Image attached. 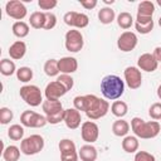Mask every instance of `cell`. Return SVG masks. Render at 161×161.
I'll use <instances>...</instances> for the list:
<instances>
[{
    "mask_svg": "<svg viewBox=\"0 0 161 161\" xmlns=\"http://www.w3.org/2000/svg\"><path fill=\"white\" fill-rule=\"evenodd\" d=\"M45 13V24H44V29L45 30H50L57 25V16L55 14L50 13V11H44Z\"/></svg>",
    "mask_w": 161,
    "mask_h": 161,
    "instance_id": "cell-36",
    "label": "cell"
},
{
    "mask_svg": "<svg viewBox=\"0 0 161 161\" xmlns=\"http://www.w3.org/2000/svg\"><path fill=\"white\" fill-rule=\"evenodd\" d=\"M78 156L82 161H96L98 157V152H97V148L92 143H87L79 148Z\"/></svg>",
    "mask_w": 161,
    "mask_h": 161,
    "instance_id": "cell-20",
    "label": "cell"
},
{
    "mask_svg": "<svg viewBox=\"0 0 161 161\" xmlns=\"http://www.w3.org/2000/svg\"><path fill=\"white\" fill-rule=\"evenodd\" d=\"M57 80L59 83H62L65 87L67 91H70L73 88V86H74V79L70 77V74H60V75H58Z\"/></svg>",
    "mask_w": 161,
    "mask_h": 161,
    "instance_id": "cell-35",
    "label": "cell"
},
{
    "mask_svg": "<svg viewBox=\"0 0 161 161\" xmlns=\"http://www.w3.org/2000/svg\"><path fill=\"white\" fill-rule=\"evenodd\" d=\"M64 23L70 26V28H77V29H83L89 24V18L83 14V13H77V11H68L63 16Z\"/></svg>",
    "mask_w": 161,
    "mask_h": 161,
    "instance_id": "cell-9",
    "label": "cell"
},
{
    "mask_svg": "<svg viewBox=\"0 0 161 161\" xmlns=\"http://www.w3.org/2000/svg\"><path fill=\"white\" fill-rule=\"evenodd\" d=\"M80 136L83 138V141H86L87 143H93L98 140L99 136V128L98 125L93 121H86L82 123L80 126Z\"/></svg>",
    "mask_w": 161,
    "mask_h": 161,
    "instance_id": "cell-12",
    "label": "cell"
},
{
    "mask_svg": "<svg viewBox=\"0 0 161 161\" xmlns=\"http://www.w3.org/2000/svg\"><path fill=\"white\" fill-rule=\"evenodd\" d=\"M65 49L70 53H78L82 50L84 45L83 35L77 29H70L65 33V42H64Z\"/></svg>",
    "mask_w": 161,
    "mask_h": 161,
    "instance_id": "cell-7",
    "label": "cell"
},
{
    "mask_svg": "<svg viewBox=\"0 0 161 161\" xmlns=\"http://www.w3.org/2000/svg\"><path fill=\"white\" fill-rule=\"evenodd\" d=\"M58 68L62 74H72L78 69V62L74 57H63L58 60Z\"/></svg>",
    "mask_w": 161,
    "mask_h": 161,
    "instance_id": "cell-19",
    "label": "cell"
},
{
    "mask_svg": "<svg viewBox=\"0 0 161 161\" xmlns=\"http://www.w3.org/2000/svg\"><path fill=\"white\" fill-rule=\"evenodd\" d=\"M19 94L21 97V99L29 104L30 107H38L40 103H43V96L40 92V88L38 86L34 84H26L23 86L19 91Z\"/></svg>",
    "mask_w": 161,
    "mask_h": 161,
    "instance_id": "cell-4",
    "label": "cell"
},
{
    "mask_svg": "<svg viewBox=\"0 0 161 161\" xmlns=\"http://www.w3.org/2000/svg\"><path fill=\"white\" fill-rule=\"evenodd\" d=\"M20 123L24 127H30V128H42L44 127L48 121L45 116H42L40 113H36L34 111H24L20 116Z\"/></svg>",
    "mask_w": 161,
    "mask_h": 161,
    "instance_id": "cell-6",
    "label": "cell"
},
{
    "mask_svg": "<svg viewBox=\"0 0 161 161\" xmlns=\"http://www.w3.org/2000/svg\"><path fill=\"white\" fill-rule=\"evenodd\" d=\"M111 112H112L113 116H116L118 118H122V117H125L127 114L128 106L123 101H114L112 103V106H111Z\"/></svg>",
    "mask_w": 161,
    "mask_h": 161,
    "instance_id": "cell-27",
    "label": "cell"
},
{
    "mask_svg": "<svg viewBox=\"0 0 161 161\" xmlns=\"http://www.w3.org/2000/svg\"><path fill=\"white\" fill-rule=\"evenodd\" d=\"M80 121H82V116L80 112L78 109L73 108H67L64 112V123L69 130H75L80 126Z\"/></svg>",
    "mask_w": 161,
    "mask_h": 161,
    "instance_id": "cell-17",
    "label": "cell"
},
{
    "mask_svg": "<svg viewBox=\"0 0 161 161\" xmlns=\"http://www.w3.org/2000/svg\"><path fill=\"white\" fill-rule=\"evenodd\" d=\"M155 13V5L152 1L145 0L141 1L137 6V16H136V23L140 24H146L152 21V15Z\"/></svg>",
    "mask_w": 161,
    "mask_h": 161,
    "instance_id": "cell-10",
    "label": "cell"
},
{
    "mask_svg": "<svg viewBox=\"0 0 161 161\" xmlns=\"http://www.w3.org/2000/svg\"><path fill=\"white\" fill-rule=\"evenodd\" d=\"M117 24L119 28L122 29H130L133 24V19H132V15L127 11H122L117 15Z\"/></svg>",
    "mask_w": 161,
    "mask_h": 161,
    "instance_id": "cell-30",
    "label": "cell"
},
{
    "mask_svg": "<svg viewBox=\"0 0 161 161\" xmlns=\"http://www.w3.org/2000/svg\"><path fill=\"white\" fill-rule=\"evenodd\" d=\"M20 152L21 150L18 146L10 145L3 150V158L4 161H18L20 157Z\"/></svg>",
    "mask_w": 161,
    "mask_h": 161,
    "instance_id": "cell-25",
    "label": "cell"
},
{
    "mask_svg": "<svg viewBox=\"0 0 161 161\" xmlns=\"http://www.w3.org/2000/svg\"><path fill=\"white\" fill-rule=\"evenodd\" d=\"M38 5L42 10H52L58 5L57 0H39Z\"/></svg>",
    "mask_w": 161,
    "mask_h": 161,
    "instance_id": "cell-40",
    "label": "cell"
},
{
    "mask_svg": "<svg viewBox=\"0 0 161 161\" xmlns=\"http://www.w3.org/2000/svg\"><path fill=\"white\" fill-rule=\"evenodd\" d=\"M26 53V44L23 40H16L14 42L10 48H9V55L11 59L14 60H19L21 59Z\"/></svg>",
    "mask_w": 161,
    "mask_h": 161,
    "instance_id": "cell-21",
    "label": "cell"
},
{
    "mask_svg": "<svg viewBox=\"0 0 161 161\" xmlns=\"http://www.w3.org/2000/svg\"><path fill=\"white\" fill-rule=\"evenodd\" d=\"M5 11L10 18H13V19H15L18 21H21L26 16V13H28L25 5L19 0L8 1L6 5H5Z\"/></svg>",
    "mask_w": 161,
    "mask_h": 161,
    "instance_id": "cell-11",
    "label": "cell"
},
{
    "mask_svg": "<svg viewBox=\"0 0 161 161\" xmlns=\"http://www.w3.org/2000/svg\"><path fill=\"white\" fill-rule=\"evenodd\" d=\"M16 67H15V63L8 58H4L1 59L0 62V73L5 77H9V75H13L14 73H16Z\"/></svg>",
    "mask_w": 161,
    "mask_h": 161,
    "instance_id": "cell-29",
    "label": "cell"
},
{
    "mask_svg": "<svg viewBox=\"0 0 161 161\" xmlns=\"http://www.w3.org/2000/svg\"><path fill=\"white\" fill-rule=\"evenodd\" d=\"M16 78L23 83H28L33 79V69L29 67H20L16 70Z\"/></svg>",
    "mask_w": 161,
    "mask_h": 161,
    "instance_id": "cell-33",
    "label": "cell"
},
{
    "mask_svg": "<svg viewBox=\"0 0 161 161\" xmlns=\"http://www.w3.org/2000/svg\"><path fill=\"white\" fill-rule=\"evenodd\" d=\"M135 28L140 34H148L151 33V30L153 29V20L146 24H140V23H135Z\"/></svg>",
    "mask_w": 161,
    "mask_h": 161,
    "instance_id": "cell-39",
    "label": "cell"
},
{
    "mask_svg": "<svg viewBox=\"0 0 161 161\" xmlns=\"http://www.w3.org/2000/svg\"><path fill=\"white\" fill-rule=\"evenodd\" d=\"M158 25H160V26H161V16H160V18H158Z\"/></svg>",
    "mask_w": 161,
    "mask_h": 161,
    "instance_id": "cell-46",
    "label": "cell"
},
{
    "mask_svg": "<svg viewBox=\"0 0 161 161\" xmlns=\"http://www.w3.org/2000/svg\"><path fill=\"white\" fill-rule=\"evenodd\" d=\"M29 24L34 29H44L45 13L44 11H34L29 18Z\"/></svg>",
    "mask_w": 161,
    "mask_h": 161,
    "instance_id": "cell-24",
    "label": "cell"
},
{
    "mask_svg": "<svg viewBox=\"0 0 161 161\" xmlns=\"http://www.w3.org/2000/svg\"><path fill=\"white\" fill-rule=\"evenodd\" d=\"M137 67L138 69L145 72H155L158 67V62L155 59V57L151 53H143L138 57Z\"/></svg>",
    "mask_w": 161,
    "mask_h": 161,
    "instance_id": "cell-16",
    "label": "cell"
},
{
    "mask_svg": "<svg viewBox=\"0 0 161 161\" xmlns=\"http://www.w3.org/2000/svg\"><path fill=\"white\" fill-rule=\"evenodd\" d=\"M152 55L155 57V59H156L158 63H161V47H156V48L153 49Z\"/></svg>",
    "mask_w": 161,
    "mask_h": 161,
    "instance_id": "cell-43",
    "label": "cell"
},
{
    "mask_svg": "<svg viewBox=\"0 0 161 161\" xmlns=\"http://www.w3.org/2000/svg\"><path fill=\"white\" fill-rule=\"evenodd\" d=\"M126 84L131 89H137L142 84V74L137 67H127L123 72Z\"/></svg>",
    "mask_w": 161,
    "mask_h": 161,
    "instance_id": "cell-14",
    "label": "cell"
},
{
    "mask_svg": "<svg viewBox=\"0 0 161 161\" xmlns=\"http://www.w3.org/2000/svg\"><path fill=\"white\" fill-rule=\"evenodd\" d=\"M68 91L65 89V87L59 83L58 80H53L49 82L44 89V96L47 99H59L60 97H63Z\"/></svg>",
    "mask_w": 161,
    "mask_h": 161,
    "instance_id": "cell-15",
    "label": "cell"
},
{
    "mask_svg": "<svg viewBox=\"0 0 161 161\" xmlns=\"http://www.w3.org/2000/svg\"><path fill=\"white\" fill-rule=\"evenodd\" d=\"M104 3H106V4H113L114 0H104Z\"/></svg>",
    "mask_w": 161,
    "mask_h": 161,
    "instance_id": "cell-45",
    "label": "cell"
},
{
    "mask_svg": "<svg viewBox=\"0 0 161 161\" xmlns=\"http://www.w3.org/2000/svg\"><path fill=\"white\" fill-rule=\"evenodd\" d=\"M44 148V138L40 135H30L20 142V150L24 155L31 156L39 153Z\"/></svg>",
    "mask_w": 161,
    "mask_h": 161,
    "instance_id": "cell-5",
    "label": "cell"
},
{
    "mask_svg": "<svg viewBox=\"0 0 161 161\" xmlns=\"http://www.w3.org/2000/svg\"><path fill=\"white\" fill-rule=\"evenodd\" d=\"M157 4H158V5L161 6V0H157Z\"/></svg>",
    "mask_w": 161,
    "mask_h": 161,
    "instance_id": "cell-47",
    "label": "cell"
},
{
    "mask_svg": "<svg viewBox=\"0 0 161 161\" xmlns=\"http://www.w3.org/2000/svg\"><path fill=\"white\" fill-rule=\"evenodd\" d=\"M131 128H132L133 133L136 135V137H140L143 140H150V138H155L160 133L161 126L157 121L145 122L140 117H133L131 119Z\"/></svg>",
    "mask_w": 161,
    "mask_h": 161,
    "instance_id": "cell-3",
    "label": "cell"
},
{
    "mask_svg": "<svg viewBox=\"0 0 161 161\" xmlns=\"http://www.w3.org/2000/svg\"><path fill=\"white\" fill-rule=\"evenodd\" d=\"M148 114L152 119H161V102L152 103L148 108Z\"/></svg>",
    "mask_w": 161,
    "mask_h": 161,
    "instance_id": "cell-37",
    "label": "cell"
},
{
    "mask_svg": "<svg viewBox=\"0 0 161 161\" xmlns=\"http://www.w3.org/2000/svg\"><path fill=\"white\" fill-rule=\"evenodd\" d=\"M79 3H80V5H82L84 9H87V10L94 9V8L97 6V4H98L97 0H79Z\"/></svg>",
    "mask_w": 161,
    "mask_h": 161,
    "instance_id": "cell-42",
    "label": "cell"
},
{
    "mask_svg": "<svg viewBox=\"0 0 161 161\" xmlns=\"http://www.w3.org/2000/svg\"><path fill=\"white\" fill-rule=\"evenodd\" d=\"M11 30H13V34L16 36V38H25L30 29H29V25L25 23V21H15L11 26Z\"/></svg>",
    "mask_w": 161,
    "mask_h": 161,
    "instance_id": "cell-28",
    "label": "cell"
},
{
    "mask_svg": "<svg viewBox=\"0 0 161 161\" xmlns=\"http://www.w3.org/2000/svg\"><path fill=\"white\" fill-rule=\"evenodd\" d=\"M73 104H74V108L78 109L79 112L83 111L84 112V107H86V99H84V96H77L74 97L73 99Z\"/></svg>",
    "mask_w": 161,
    "mask_h": 161,
    "instance_id": "cell-41",
    "label": "cell"
},
{
    "mask_svg": "<svg viewBox=\"0 0 161 161\" xmlns=\"http://www.w3.org/2000/svg\"><path fill=\"white\" fill-rule=\"evenodd\" d=\"M59 151H60V161H78V152L75 148V143L69 140L64 138L59 142Z\"/></svg>",
    "mask_w": 161,
    "mask_h": 161,
    "instance_id": "cell-8",
    "label": "cell"
},
{
    "mask_svg": "<svg viewBox=\"0 0 161 161\" xmlns=\"http://www.w3.org/2000/svg\"><path fill=\"white\" fill-rule=\"evenodd\" d=\"M86 107L84 112L89 119H99L107 114L109 111V103L103 99L97 97L96 94H86Z\"/></svg>",
    "mask_w": 161,
    "mask_h": 161,
    "instance_id": "cell-2",
    "label": "cell"
},
{
    "mask_svg": "<svg viewBox=\"0 0 161 161\" xmlns=\"http://www.w3.org/2000/svg\"><path fill=\"white\" fill-rule=\"evenodd\" d=\"M157 97L161 99V84L158 86V88H157Z\"/></svg>",
    "mask_w": 161,
    "mask_h": 161,
    "instance_id": "cell-44",
    "label": "cell"
},
{
    "mask_svg": "<svg viewBox=\"0 0 161 161\" xmlns=\"http://www.w3.org/2000/svg\"><path fill=\"white\" fill-rule=\"evenodd\" d=\"M8 136L13 141H21L24 137V127L20 125H11L8 130Z\"/></svg>",
    "mask_w": 161,
    "mask_h": 161,
    "instance_id": "cell-31",
    "label": "cell"
},
{
    "mask_svg": "<svg viewBox=\"0 0 161 161\" xmlns=\"http://www.w3.org/2000/svg\"><path fill=\"white\" fill-rule=\"evenodd\" d=\"M101 92L106 99H118L125 92V82L118 75L108 74L101 82Z\"/></svg>",
    "mask_w": 161,
    "mask_h": 161,
    "instance_id": "cell-1",
    "label": "cell"
},
{
    "mask_svg": "<svg viewBox=\"0 0 161 161\" xmlns=\"http://www.w3.org/2000/svg\"><path fill=\"white\" fill-rule=\"evenodd\" d=\"M138 43V39H137V35L133 33V31H123L118 39H117V47L121 52H131L136 48Z\"/></svg>",
    "mask_w": 161,
    "mask_h": 161,
    "instance_id": "cell-13",
    "label": "cell"
},
{
    "mask_svg": "<svg viewBox=\"0 0 161 161\" xmlns=\"http://www.w3.org/2000/svg\"><path fill=\"white\" fill-rule=\"evenodd\" d=\"M116 18V13L112 8H108V6H104L99 11H98V20L102 23V24H111Z\"/></svg>",
    "mask_w": 161,
    "mask_h": 161,
    "instance_id": "cell-26",
    "label": "cell"
},
{
    "mask_svg": "<svg viewBox=\"0 0 161 161\" xmlns=\"http://www.w3.org/2000/svg\"><path fill=\"white\" fill-rule=\"evenodd\" d=\"M140 142L136 136H126L122 141V148L127 153H133L138 150Z\"/></svg>",
    "mask_w": 161,
    "mask_h": 161,
    "instance_id": "cell-23",
    "label": "cell"
},
{
    "mask_svg": "<svg viewBox=\"0 0 161 161\" xmlns=\"http://www.w3.org/2000/svg\"><path fill=\"white\" fill-rule=\"evenodd\" d=\"M128 131H130V125L127 121H125L122 118H118L112 125V132L117 137H126Z\"/></svg>",
    "mask_w": 161,
    "mask_h": 161,
    "instance_id": "cell-22",
    "label": "cell"
},
{
    "mask_svg": "<svg viewBox=\"0 0 161 161\" xmlns=\"http://www.w3.org/2000/svg\"><path fill=\"white\" fill-rule=\"evenodd\" d=\"M42 108L45 113V117H53L64 112L62 102L59 99H45L42 103Z\"/></svg>",
    "mask_w": 161,
    "mask_h": 161,
    "instance_id": "cell-18",
    "label": "cell"
},
{
    "mask_svg": "<svg viewBox=\"0 0 161 161\" xmlns=\"http://www.w3.org/2000/svg\"><path fill=\"white\" fill-rule=\"evenodd\" d=\"M133 161H156L155 156L147 151H137Z\"/></svg>",
    "mask_w": 161,
    "mask_h": 161,
    "instance_id": "cell-38",
    "label": "cell"
},
{
    "mask_svg": "<svg viewBox=\"0 0 161 161\" xmlns=\"http://www.w3.org/2000/svg\"><path fill=\"white\" fill-rule=\"evenodd\" d=\"M13 117H14V114L10 108H8V107L0 108V123L1 125H8L13 119Z\"/></svg>",
    "mask_w": 161,
    "mask_h": 161,
    "instance_id": "cell-34",
    "label": "cell"
},
{
    "mask_svg": "<svg viewBox=\"0 0 161 161\" xmlns=\"http://www.w3.org/2000/svg\"><path fill=\"white\" fill-rule=\"evenodd\" d=\"M44 73L48 77H55L59 74V68H58V60L57 59H48L44 63Z\"/></svg>",
    "mask_w": 161,
    "mask_h": 161,
    "instance_id": "cell-32",
    "label": "cell"
}]
</instances>
